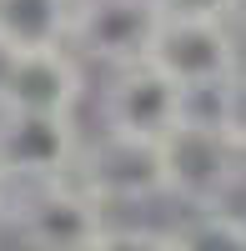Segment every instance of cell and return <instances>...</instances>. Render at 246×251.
<instances>
[{"label":"cell","instance_id":"cell-9","mask_svg":"<svg viewBox=\"0 0 246 251\" xmlns=\"http://www.w3.org/2000/svg\"><path fill=\"white\" fill-rule=\"evenodd\" d=\"M71 0H0V40L10 50L66 46Z\"/></svg>","mask_w":246,"mask_h":251},{"label":"cell","instance_id":"cell-13","mask_svg":"<svg viewBox=\"0 0 246 251\" xmlns=\"http://www.w3.org/2000/svg\"><path fill=\"white\" fill-rule=\"evenodd\" d=\"M10 191H15V186L0 176V226H5V211H10Z\"/></svg>","mask_w":246,"mask_h":251},{"label":"cell","instance_id":"cell-10","mask_svg":"<svg viewBox=\"0 0 246 251\" xmlns=\"http://www.w3.org/2000/svg\"><path fill=\"white\" fill-rule=\"evenodd\" d=\"M171 251H246V226L236 211H196L186 226H176Z\"/></svg>","mask_w":246,"mask_h":251},{"label":"cell","instance_id":"cell-6","mask_svg":"<svg viewBox=\"0 0 246 251\" xmlns=\"http://www.w3.org/2000/svg\"><path fill=\"white\" fill-rule=\"evenodd\" d=\"M80 151L75 116H5L0 111V176L10 186L71 176Z\"/></svg>","mask_w":246,"mask_h":251},{"label":"cell","instance_id":"cell-12","mask_svg":"<svg viewBox=\"0 0 246 251\" xmlns=\"http://www.w3.org/2000/svg\"><path fill=\"white\" fill-rule=\"evenodd\" d=\"M161 20H236L241 0H151Z\"/></svg>","mask_w":246,"mask_h":251},{"label":"cell","instance_id":"cell-8","mask_svg":"<svg viewBox=\"0 0 246 251\" xmlns=\"http://www.w3.org/2000/svg\"><path fill=\"white\" fill-rule=\"evenodd\" d=\"M75 100H80V71L66 46L15 50L10 75L0 86L5 116H75Z\"/></svg>","mask_w":246,"mask_h":251},{"label":"cell","instance_id":"cell-2","mask_svg":"<svg viewBox=\"0 0 246 251\" xmlns=\"http://www.w3.org/2000/svg\"><path fill=\"white\" fill-rule=\"evenodd\" d=\"M5 226L25 251H86L106 226V206L86 196L71 176L30 181L10 191Z\"/></svg>","mask_w":246,"mask_h":251},{"label":"cell","instance_id":"cell-14","mask_svg":"<svg viewBox=\"0 0 246 251\" xmlns=\"http://www.w3.org/2000/svg\"><path fill=\"white\" fill-rule=\"evenodd\" d=\"M10 60H15V50L0 40V86H5V75H10Z\"/></svg>","mask_w":246,"mask_h":251},{"label":"cell","instance_id":"cell-4","mask_svg":"<svg viewBox=\"0 0 246 251\" xmlns=\"http://www.w3.org/2000/svg\"><path fill=\"white\" fill-rule=\"evenodd\" d=\"M146 60L161 75H171L181 91H206V86L241 80L231 20H161Z\"/></svg>","mask_w":246,"mask_h":251},{"label":"cell","instance_id":"cell-1","mask_svg":"<svg viewBox=\"0 0 246 251\" xmlns=\"http://www.w3.org/2000/svg\"><path fill=\"white\" fill-rule=\"evenodd\" d=\"M241 186V126H216L181 116L161 136V191L191 211H226L231 191Z\"/></svg>","mask_w":246,"mask_h":251},{"label":"cell","instance_id":"cell-3","mask_svg":"<svg viewBox=\"0 0 246 251\" xmlns=\"http://www.w3.org/2000/svg\"><path fill=\"white\" fill-rule=\"evenodd\" d=\"M71 181L100 206L116 201H151L161 196V141L100 131L71 161Z\"/></svg>","mask_w":246,"mask_h":251},{"label":"cell","instance_id":"cell-7","mask_svg":"<svg viewBox=\"0 0 246 251\" xmlns=\"http://www.w3.org/2000/svg\"><path fill=\"white\" fill-rule=\"evenodd\" d=\"M181 116H186V91L171 75H161L151 60L121 66L116 80L106 86V131L161 141Z\"/></svg>","mask_w":246,"mask_h":251},{"label":"cell","instance_id":"cell-11","mask_svg":"<svg viewBox=\"0 0 246 251\" xmlns=\"http://www.w3.org/2000/svg\"><path fill=\"white\" fill-rule=\"evenodd\" d=\"M86 251H171V236L151 226H100V236Z\"/></svg>","mask_w":246,"mask_h":251},{"label":"cell","instance_id":"cell-5","mask_svg":"<svg viewBox=\"0 0 246 251\" xmlns=\"http://www.w3.org/2000/svg\"><path fill=\"white\" fill-rule=\"evenodd\" d=\"M161 25V15L151 0H71L66 40L100 66H136L151 50V35Z\"/></svg>","mask_w":246,"mask_h":251}]
</instances>
